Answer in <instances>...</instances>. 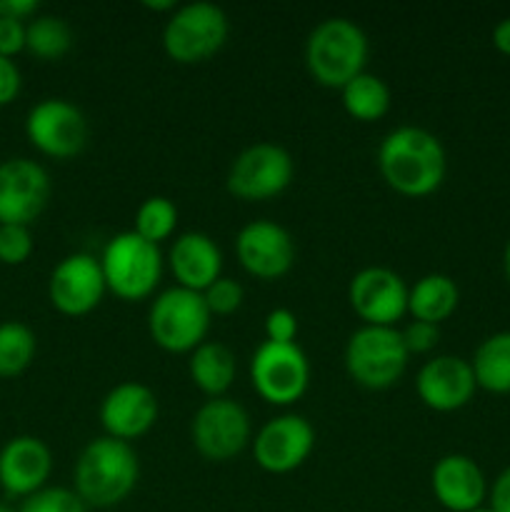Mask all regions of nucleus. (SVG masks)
Here are the masks:
<instances>
[{"label":"nucleus","instance_id":"nucleus-1","mask_svg":"<svg viewBox=\"0 0 510 512\" xmlns=\"http://www.w3.org/2000/svg\"><path fill=\"white\" fill-rule=\"evenodd\" d=\"M378 168L395 193L425 198L443 183L445 150L433 133L405 125L385 135L378 150Z\"/></svg>","mask_w":510,"mask_h":512},{"label":"nucleus","instance_id":"nucleus-2","mask_svg":"<svg viewBox=\"0 0 510 512\" xmlns=\"http://www.w3.org/2000/svg\"><path fill=\"white\" fill-rule=\"evenodd\" d=\"M138 455L128 443L98 438L75 463V493L90 508H113L133 493L138 483Z\"/></svg>","mask_w":510,"mask_h":512},{"label":"nucleus","instance_id":"nucleus-3","mask_svg":"<svg viewBox=\"0 0 510 512\" xmlns=\"http://www.w3.org/2000/svg\"><path fill=\"white\" fill-rule=\"evenodd\" d=\"M368 38L348 18H328L315 25L305 45V65L315 83L325 88H340L365 73Z\"/></svg>","mask_w":510,"mask_h":512},{"label":"nucleus","instance_id":"nucleus-4","mask_svg":"<svg viewBox=\"0 0 510 512\" xmlns=\"http://www.w3.org/2000/svg\"><path fill=\"white\" fill-rule=\"evenodd\" d=\"M408 358L403 333L395 328L365 325L350 335L345 348L348 375L368 390H385L398 383L408 368Z\"/></svg>","mask_w":510,"mask_h":512},{"label":"nucleus","instance_id":"nucleus-5","mask_svg":"<svg viewBox=\"0 0 510 512\" xmlns=\"http://www.w3.org/2000/svg\"><path fill=\"white\" fill-rule=\"evenodd\" d=\"M100 268H103L105 288L110 293L118 295L120 300H143L160 283L163 258H160L158 245L128 230V233L115 235L105 245Z\"/></svg>","mask_w":510,"mask_h":512},{"label":"nucleus","instance_id":"nucleus-6","mask_svg":"<svg viewBox=\"0 0 510 512\" xmlns=\"http://www.w3.org/2000/svg\"><path fill=\"white\" fill-rule=\"evenodd\" d=\"M150 338L168 353H193L205 343L210 328V310L203 293L170 288L155 298L148 315Z\"/></svg>","mask_w":510,"mask_h":512},{"label":"nucleus","instance_id":"nucleus-7","mask_svg":"<svg viewBox=\"0 0 510 512\" xmlns=\"http://www.w3.org/2000/svg\"><path fill=\"white\" fill-rule=\"evenodd\" d=\"M228 40V18L213 3H190L173 13L163 30V48L175 63L193 65L213 58Z\"/></svg>","mask_w":510,"mask_h":512},{"label":"nucleus","instance_id":"nucleus-8","mask_svg":"<svg viewBox=\"0 0 510 512\" xmlns=\"http://www.w3.org/2000/svg\"><path fill=\"white\" fill-rule=\"evenodd\" d=\"M250 380L265 403L290 405L308 390V358L295 343L280 345L265 340L250 360Z\"/></svg>","mask_w":510,"mask_h":512},{"label":"nucleus","instance_id":"nucleus-9","mask_svg":"<svg viewBox=\"0 0 510 512\" xmlns=\"http://www.w3.org/2000/svg\"><path fill=\"white\" fill-rule=\"evenodd\" d=\"M293 180V158L273 143L250 145L235 158L228 173V190L240 200H270Z\"/></svg>","mask_w":510,"mask_h":512},{"label":"nucleus","instance_id":"nucleus-10","mask_svg":"<svg viewBox=\"0 0 510 512\" xmlns=\"http://www.w3.org/2000/svg\"><path fill=\"white\" fill-rule=\"evenodd\" d=\"M193 445L205 460L225 463L243 453L250 440V418L243 405L228 398H213L195 413Z\"/></svg>","mask_w":510,"mask_h":512},{"label":"nucleus","instance_id":"nucleus-11","mask_svg":"<svg viewBox=\"0 0 510 512\" xmlns=\"http://www.w3.org/2000/svg\"><path fill=\"white\" fill-rule=\"evenodd\" d=\"M25 133L40 153L60 160L78 155L88 143L85 115L73 103L60 98H48L35 105L25 120Z\"/></svg>","mask_w":510,"mask_h":512},{"label":"nucleus","instance_id":"nucleus-12","mask_svg":"<svg viewBox=\"0 0 510 512\" xmlns=\"http://www.w3.org/2000/svg\"><path fill=\"white\" fill-rule=\"evenodd\" d=\"M50 198L48 173L38 163L13 158L0 163V225L28 228Z\"/></svg>","mask_w":510,"mask_h":512},{"label":"nucleus","instance_id":"nucleus-13","mask_svg":"<svg viewBox=\"0 0 510 512\" xmlns=\"http://www.w3.org/2000/svg\"><path fill=\"white\" fill-rule=\"evenodd\" d=\"M350 308L365 325L393 328L408 313V288L403 278L388 268H365L350 280Z\"/></svg>","mask_w":510,"mask_h":512},{"label":"nucleus","instance_id":"nucleus-14","mask_svg":"<svg viewBox=\"0 0 510 512\" xmlns=\"http://www.w3.org/2000/svg\"><path fill=\"white\" fill-rule=\"evenodd\" d=\"M105 278L100 260L93 255L75 253L68 255L55 265L53 275H50V303L55 310L63 315L78 318V315H88L100 305L105 295Z\"/></svg>","mask_w":510,"mask_h":512},{"label":"nucleus","instance_id":"nucleus-15","mask_svg":"<svg viewBox=\"0 0 510 512\" xmlns=\"http://www.w3.org/2000/svg\"><path fill=\"white\" fill-rule=\"evenodd\" d=\"M238 260L253 278L278 280L293 268L295 245L288 230L273 220H253L235 240Z\"/></svg>","mask_w":510,"mask_h":512},{"label":"nucleus","instance_id":"nucleus-16","mask_svg":"<svg viewBox=\"0 0 510 512\" xmlns=\"http://www.w3.org/2000/svg\"><path fill=\"white\" fill-rule=\"evenodd\" d=\"M315 445L310 423L300 415H283L265 425L255 438V463L273 475H285L308 460Z\"/></svg>","mask_w":510,"mask_h":512},{"label":"nucleus","instance_id":"nucleus-17","mask_svg":"<svg viewBox=\"0 0 510 512\" xmlns=\"http://www.w3.org/2000/svg\"><path fill=\"white\" fill-rule=\"evenodd\" d=\"M158 420V398L140 383H120L105 395L100 405V423L108 438L128 440L148 433Z\"/></svg>","mask_w":510,"mask_h":512},{"label":"nucleus","instance_id":"nucleus-18","mask_svg":"<svg viewBox=\"0 0 510 512\" xmlns=\"http://www.w3.org/2000/svg\"><path fill=\"white\" fill-rule=\"evenodd\" d=\"M473 365L458 355H440L428 360L418 373V395L430 410L453 413L470 403L475 393Z\"/></svg>","mask_w":510,"mask_h":512},{"label":"nucleus","instance_id":"nucleus-19","mask_svg":"<svg viewBox=\"0 0 510 512\" xmlns=\"http://www.w3.org/2000/svg\"><path fill=\"white\" fill-rule=\"evenodd\" d=\"M50 468L53 458L43 440L20 435L0 450V488L13 498H30L43 490Z\"/></svg>","mask_w":510,"mask_h":512},{"label":"nucleus","instance_id":"nucleus-20","mask_svg":"<svg viewBox=\"0 0 510 512\" xmlns=\"http://www.w3.org/2000/svg\"><path fill=\"white\" fill-rule=\"evenodd\" d=\"M433 495L445 510L470 512L483 508L485 475L468 455H445L433 468Z\"/></svg>","mask_w":510,"mask_h":512},{"label":"nucleus","instance_id":"nucleus-21","mask_svg":"<svg viewBox=\"0 0 510 512\" xmlns=\"http://www.w3.org/2000/svg\"><path fill=\"white\" fill-rule=\"evenodd\" d=\"M170 270L180 288L205 293L220 278L223 255L205 233H185L170 248Z\"/></svg>","mask_w":510,"mask_h":512},{"label":"nucleus","instance_id":"nucleus-22","mask_svg":"<svg viewBox=\"0 0 510 512\" xmlns=\"http://www.w3.org/2000/svg\"><path fill=\"white\" fill-rule=\"evenodd\" d=\"M458 300L460 293L453 278L430 273L408 290V313L413 315V320H420V323L438 325L455 313Z\"/></svg>","mask_w":510,"mask_h":512},{"label":"nucleus","instance_id":"nucleus-23","mask_svg":"<svg viewBox=\"0 0 510 512\" xmlns=\"http://www.w3.org/2000/svg\"><path fill=\"white\" fill-rule=\"evenodd\" d=\"M190 378L210 398H223L235 380V355L220 343H203L190 355Z\"/></svg>","mask_w":510,"mask_h":512},{"label":"nucleus","instance_id":"nucleus-24","mask_svg":"<svg viewBox=\"0 0 510 512\" xmlns=\"http://www.w3.org/2000/svg\"><path fill=\"white\" fill-rule=\"evenodd\" d=\"M470 365L480 388L490 393H510V333H495L483 340Z\"/></svg>","mask_w":510,"mask_h":512},{"label":"nucleus","instance_id":"nucleus-25","mask_svg":"<svg viewBox=\"0 0 510 512\" xmlns=\"http://www.w3.org/2000/svg\"><path fill=\"white\" fill-rule=\"evenodd\" d=\"M343 105L350 118L373 123L390 110V90L378 75L360 73L343 88Z\"/></svg>","mask_w":510,"mask_h":512},{"label":"nucleus","instance_id":"nucleus-26","mask_svg":"<svg viewBox=\"0 0 510 512\" xmlns=\"http://www.w3.org/2000/svg\"><path fill=\"white\" fill-rule=\"evenodd\" d=\"M73 45V33L63 18L40 15L25 25V48L40 60H58Z\"/></svg>","mask_w":510,"mask_h":512},{"label":"nucleus","instance_id":"nucleus-27","mask_svg":"<svg viewBox=\"0 0 510 512\" xmlns=\"http://www.w3.org/2000/svg\"><path fill=\"white\" fill-rule=\"evenodd\" d=\"M35 355V335L23 323L0 325V378L23 373Z\"/></svg>","mask_w":510,"mask_h":512},{"label":"nucleus","instance_id":"nucleus-28","mask_svg":"<svg viewBox=\"0 0 510 512\" xmlns=\"http://www.w3.org/2000/svg\"><path fill=\"white\" fill-rule=\"evenodd\" d=\"M178 225V210L170 203L168 198H148L135 213V228L133 233H138L140 238L148 240V243L158 245L160 240L170 238Z\"/></svg>","mask_w":510,"mask_h":512},{"label":"nucleus","instance_id":"nucleus-29","mask_svg":"<svg viewBox=\"0 0 510 512\" xmlns=\"http://www.w3.org/2000/svg\"><path fill=\"white\" fill-rule=\"evenodd\" d=\"M20 512H88V505L80 500L75 490L43 488L25 498Z\"/></svg>","mask_w":510,"mask_h":512},{"label":"nucleus","instance_id":"nucleus-30","mask_svg":"<svg viewBox=\"0 0 510 512\" xmlns=\"http://www.w3.org/2000/svg\"><path fill=\"white\" fill-rule=\"evenodd\" d=\"M33 253V238L25 225H0V263L20 265Z\"/></svg>","mask_w":510,"mask_h":512},{"label":"nucleus","instance_id":"nucleus-31","mask_svg":"<svg viewBox=\"0 0 510 512\" xmlns=\"http://www.w3.org/2000/svg\"><path fill=\"white\" fill-rule=\"evenodd\" d=\"M210 315H230L243 305V288L230 278H218L203 293Z\"/></svg>","mask_w":510,"mask_h":512},{"label":"nucleus","instance_id":"nucleus-32","mask_svg":"<svg viewBox=\"0 0 510 512\" xmlns=\"http://www.w3.org/2000/svg\"><path fill=\"white\" fill-rule=\"evenodd\" d=\"M295 335H298V320H295V315L285 308L270 310L268 318H265V338H268V343L290 345L295 343Z\"/></svg>","mask_w":510,"mask_h":512},{"label":"nucleus","instance_id":"nucleus-33","mask_svg":"<svg viewBox=\"0 0 510 512\" xmlns=\"http://www.w3.org/2000/svg\"><path fill=\"white\" fill-rule=\"evenodd\" d=\"M403 333V343L408 348L410 355H420V353H430V350L438 345V325H430V323H420V320H413Z\"/></svg>","mask_w":510,"mask_h":512},{"label":"nucleus","instance_id":"nucleus-34","mask_svg":"<svg viewBox=\"0 0 510 512\" xmlns=\"http://www.w3.org/2000/svg\"><path fill=\"white\" fill-rule=\"evenodd\" d=\"M25 48V23L13 18H0V55L13 58Z\"/></svg>","mask_w":510,"mask_h":512},{"label":"nucleus","instance_id":"nucleus-35","mask_svg":"<svg viewBox=\"0 0 510 512\" xmlns=\"http://www.w3.org/2000/svg\"><path fill=\"white\" fill-rule=\"evenodd\" d=\"M20 90V73L10 58L0 55V105L13 103Z\"/></svg>","mask_w":510,"mask_h":512},{"label":"nucleus","instance_id":"nucleus-36","mask_svg":"<svg viewBox=\"0 0 510 512\" xmlns=\"http://www.w3.org/2000/svg\"><path fill=\"white\" fill-rule=\"evenodd\" d=\"M490 510L510 512V468H505L498 475L493 490H490Z\"/></svg>","mask_w":510,"mask_h":512},{"label":"nucleus","instance_id":"nucleus-37","mask_svg":"<svg viewBox=\"0 0 510 512\" xmlns=\"http://www.w3.org/2000/svg\"><path fill=\"white\" fill-rule=\"evenodd\" d=\"M38 10L35 0H0V18L25 20Z\"/></svg>","mask_w":510,"mask_h":512},{"label":"nucleus","instance_id":"nucleus-38","mask_svg":"<svg viewBox=\"0 0 510 512\" xmlns=\"http://www.w3.org/2000/svg\"><path fill=\"white\" fill-rule=\"evenodd\" d=\"M493 43H495V48L500 50V53L510 55V18L500 20V23L495 25Z\"/></svg>","mask_w":510,"mask_h":512},{"label":"nucleus","instance_id":"nucleus-39","mask_svg":"<svg viewBox=\"0 0 510 512\" xmlns=\"http://www.w3.org/2000/svg\"><path fill=\"white\" fill-rule=\"evenodd\" d=\"M145 8H150V10H158V13H163V10H178L175 8V3L173 0H160V3H153V0H145Z\"/></svg>","mask_w":510,"mask_h":512},{"label":"nucleus","instance_id":"nucleus-40","mask_svg":"<svg viewBox=\"0 0 510 512\" xmlns=\"http://www.w3.org/2000/svg\"><path fill=\"white\" fill-rule=\"evenodd\" d=\"M505 273H508V280H510V243L508 248H505Z\"/></svg>","mask_w":510,"mask_h":512},{"label":"nucleus","instance_id":"nucleus-41","mask_svg":"<svg viewBox=\"0 0 510 512\" xmlns=\"http://www.w3.org/2000/svg\"><path fill=\"white\" fill-rule=\"evenodd\" d=\"M0 512H13V510H10L8 505H3V503H0Z\"/></svg>","mask_w":510,"mask_h":512},{"label":"nucleus","instance_id":"nucleus-42","mask_svg":"<svg viewBox=\"0 0 510 512\" xmlns=\"http://www.w3.org/2000/svg\"><path fill=\"white\" fill-rule=\"evenodd\" d=\"M470 512H493L490 508H475V510H470Z\"/></svg>","mask_w":510,"mask_h":512}]
</instances>
